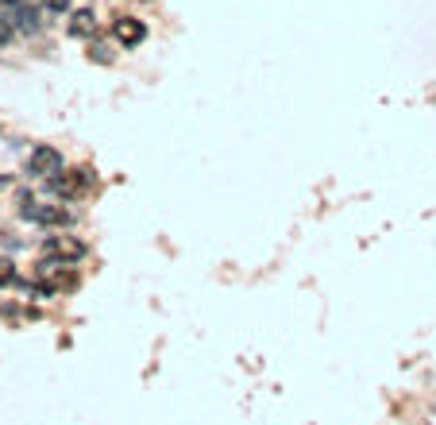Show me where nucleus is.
<instances>
[{
    "instance_id": "obj_1",
    "label": "nucleus",
    "mask_w": 436,
    "mask_h": 425,
    "mask_svg": "<svg viewBox=\"0 0 436 425\" xmlns=\"http://www.w3.org/2000/svg\"><path fill=\"white\" fill-rule=\"evenodd\" d=\"M28 174L31 178H59L62 174V151L50 147V143H39V147H31L28 155Z\"/></svg>"
},
{
    "instance_id": "obj_2",
    "label": "nucleus",
    "mask_w": 436,
    "mask_h": 425,
    "mask_svg": "<svg viewBox=\"0 0 436 425\" xmlns=\"http://www.w3.org/2000/svg\"><path fill=\"white\" fill-rule=\"evenodd\" d=\"M23 220H35V225H43V228H70L74 225V213H70L66 205H54V201H50V205H39V201H35V205L23 209Z\"/></svg>"
},
{
    "instance_id": "obj_3",
    "label": "nucleus",
    "mask_w": 436,
    "mask_h": 425,
    "mask_svg": "<svg viewBox=\"0 0 436 425\" xmlns=\"http://www.w3.org/2000/svg\"><path fill=\"white\" fill-rule=\"evenodd\" d=\"M93 182H97V178H93L89 170H62L59 178H50V189H54L62 201H74V198H81Z\"/></svg>"
},
{
    "instance_id": "obj_4",
    "label": "nucleus",
    "mask_w": 436,
    "mask_h": 425,
    "mask_svg": "<svg viewBox=\"0 0 436 425\" xmlns=\"http://www.w3.org/2000/svg\"><path fill=\"white\" fill-rule=\"evenodd\" d=\"M112 35H116V43L124 50H132L147 39V23L136 20V16H112Z\"/></svg>"
},
{
    "instance_id": "obj_5",
    "label": "nucleus",
    "mask_w": 436,
    "mask_h": 425,
    "mask_svg": "<svg viewBox=\"0 0 436 425\" xmlns=\"http://www.w3.org/2000/svg\"><path fill=\"white\" fill-rule=\"evenodd\" d=\"M43 251L62 259V263H74V259H85L89 247H85V240H78V236H50L47 244H43Z\"/></svg>"
},
{
    "instance_id": "obj_6",
    "label": "nucleus",
    "mask_w": 436,
    "mask_h": 425,
    "mask_svg": "<svg viewBox=\"0 0 436 425\" xmlns=\"http://www.w3.org/2000/svg\"><path fill=\"white\" fill-rule=\"evenodd\" d=\"M93 31H97V12L93 8H78L70 16V35L74 39H93Z\"/></svg>"
},
{
    "instance_id": "obj_7",
    "label": "nucleus",
    "mask_w": 436,
    "mask_h": 425,
    "mask_svg": "<svg viewBox=\"0 0 436 425\" xmlns=\"http://www.w3.org/2000/svg\"><path fill=\"white\" fill-rule=\"evenodd\" d=\"M89 59H93V62H105V66H108V62H112V50H108L105 43H89Z\"/></svg>"
},
{
    "instance_id": "obj_8",
    "label": "nucleus",
    "mask_w": 436,
    "mask_h": 425,
    "mask_svg": "<svg viewBox=\"0 0 436 425\" xmlns=\"http://www.w3.org/2000/svg\"><path fill=\"white\" fill-rule=\"evenodd\" d=\"M12 282H16V263L0 259V287H12Z\"/></svg>"
},
{
    "instance_id": "obj_9",
    "label": "nucleus",
    "mask_w": 436,
    "mask_h": 425,
    "mask_svg": "<svg viewBox=\"0 0 436 425\" xmlns=\"http://www.w3.org/2000/svg\"><path fill=\"white\" fill-rule=\"evenodd\" d=\"M12 35H16V28H12L8 20H0V47H4V43H12Z\"/></svg>"
}]
</instances>
